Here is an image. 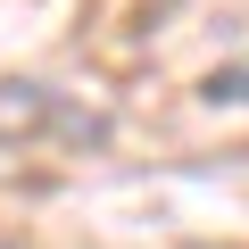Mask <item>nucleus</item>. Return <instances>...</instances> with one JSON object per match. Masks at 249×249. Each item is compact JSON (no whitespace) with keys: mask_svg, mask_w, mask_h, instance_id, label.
Here are the masks:
<instances>
[{"mask_svg":"<svg viewBox=\"0 0 249 249\" xmlns=\"http://www.w3.org/2000/svg\"><path fill=\"white\" fill-rule=\"evenodd\" d=\"M208 100H249V67H216L208 75Z\"/></svg>","mask_w":249,"mask_h":249,"instance_id":"1","label":"nucleus"},{"mask_svg":"<svg viewBox=\"0 0 249 249\" xmlns=\"http://www.w3.org/2000/svg\"><path fill=\"white\" fill-rule=\"evenodd\" d=\"M0 249H17V241H0Z\"/></svg>","mask_w":249,"mask_h":249,"instance_id":"2","label":"nucleus"}]
</instances>
